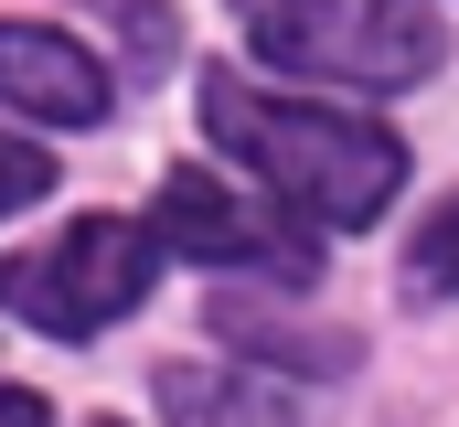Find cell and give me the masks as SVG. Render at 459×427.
<instances>
[{
  "label": "cell",
  "mask_w": 459,
  "mask_h": 427,
  "mask_svg": "<svg viewBox=\"0 0 459 427\" xmlns=\"http://www.w3.org/2000/svg\"><path fill=\"white\" fill-rule=\"evenodd\" d=\"M214 331L246 342V353L299 363V374H342V363H352V331H299V320H267V310H246V300H214Z\"/></svg>",
  "instance_id": "52a82bcc"
},
{
  "label": "cell",
  "mask_w": 459,
  "mask_h": 427,
  "mask_svg": "<svg viewBox=\"0 0 459 427\" xmlns=\"http://www.w3.org/2000/svg\"><path fill=\"white\" fill-rule=\"evenodd\" d=\"M204 128L225 139L235 161L299 214V224H374L406 182V139L374 128V118H342V107H299L267 97L246 75H204Z\"/></svg>",
  "instance_id": "6da1fadb"
},
{
  "label": "cell",
  "mask_w": 459,
  "mask_h": 427,
  "mask_svg": "<svg viewBox=\"0 0 459 427\" xmlns=\"http://www.w3.org/2000/svg\"><path fill=\"white\" fill-rule=\"evenodd\" d=\"M0 427H54V406H43L32 385H0Z\"/></svg>",
  "instance_id": "30bf717a"
},
{
  "label": "cell",
  "mask_w": 459,
  "mask_h": 427,
  "mask_svg": "<svg viewBox=\"0 0 459 427\" xmlns=\"http://www.w3.org/2000/svg\"><path fill=\"white\" fill-rule=\"evenodd\" d=\"M97 427H117V417H97Z\"/></svg>",
  "instance_id": "8fae6325"
},
{
  "label": "cell",
  "mask_w": 459,
  "mask_h": 427,
  "mask_svg": "<svg viewBox=\"0 0 459 427\" xmlns=\"http://www.w3.org/2000/svg\"><path fill=\"white\" fill-rule=\"evenodd\" d=\"M0 107H22L43 128H97L108 118V65L54 22H0Z\"/></svg>",
  "instance_id": "5b68a950"
},
{
  "label": "cell",
  "mask_w": 459,
  "mask_h": 427,
  "mask_svg": "<svg viewBox=\"0 0 459 427\" xmlns=\"http://www.w3.org/2000/svg\"><path fill=\"white\" fill-rule=\"evenodd\" d=\"M235 11H246L256 65L321 75V86H374V97L428 86L438 54H449L428 0H235Z\"/></svg>",
  "instance_id": "7a4b0ae2"
},
{
  "label": "cell",
  "mask_w": 459,
  "mask_h": 427,
  "mask_svg": "<svg viewBox=\"0 0 459 427\" xmlns=\"http://www.w3.org/2000/svg\"><path fill=\"white\" fill-rule=\"evenodd\" d=\"M150 235H160L171 257H193V267H267V278H289V289L321 267L310 235H289L278 214H256L246 193H225L214 171H171L160 204H150Z\"/></svg>",
  "instance_id": "277c9868"
},
{
  "label": "cell",
  "mask_w": 459,
  "mask_h": 427,
  "mask_svg": "<svg viewBox=\"0 0 459 427\" xmlns=\"http://www.w3.org/2000/svg\"><path fill=\"white\" fill-rule=\"evenodd\" d=\"M160 417H171V427H310L278 385L214 374V363H160Z\"/></svg>",
  "instance_id": "8992f818"
},
{
  "label": "cell",
  "mask_w": 459,
  "mask_h": 427,
  "mask_svg": "<svg viewBox=\"0 0 459 427\" xmlns=\"http://www.w3.org/2000/svg\"><path fill=\"white\" fill-rule=\"evenodd\" d=\"M406 278H417V289H438V300H459V193L428 214V224H417V246H406Z\"/></svg>",
  "instance_id": "ba28073f"
},
{
  "label": "cell",
  "mask_w": 459,
  "mask_h": 427,
  "mask_svg": "<svg viewBox=\"0 0 459 427\" xmlns=\"http://www.w3.org/2000/svg\"><path fill=\"white\" fill-rule=\"evenodd\" d=\"M150 278H160V235L128 224V214H86L54 246L0 257V310L32 320V331H54V342H86V331H108V320L139 310Z\"/></svg>",
  "instance_id": "3957f363"
},
{
  "label": "cell",
  "mask_w": 459,
  "mask_h": 427,
  "mask_svg": "<svg viewBox=\"0 0 459 427\" xmlns=\"http://www.w3.org/2000/svg\"><path fill=\"white\" fill-rule=\"evenodd\" d=\"M43 193H54V161H43L32 139H11V128H0V214L43 204Z\"/></svg>",
  "instance_id": "9c48e42d"
}]
</instances>
